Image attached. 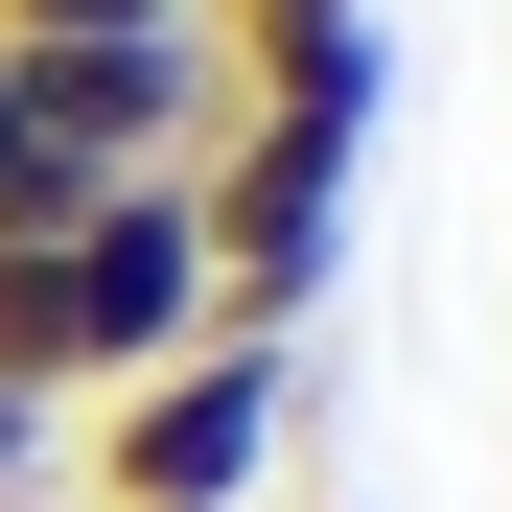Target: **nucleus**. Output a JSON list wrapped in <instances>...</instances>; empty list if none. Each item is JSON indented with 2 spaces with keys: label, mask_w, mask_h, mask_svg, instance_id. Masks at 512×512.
Segmentation results:
<instances>
[{
  "label": "nucleus",
  "mask_w": 512,
  "mask_h": 512,
  "mask_svg": "<svg viewBox=\"0 0 512 512\" xmlns=\"http://www.w3.org/2000/svg\"><path fill=\"white\" fill-rule=\"evenodd\" d=\"M210 0H0V47H187Z\"/></svg>",
  "instance_id": "nucleus-2"
},
{
  "label": "nucleus",
  "mask_w": 512,
  "mask_h": 512,
  "mask_svg": "<svg viewBox=\"0 0 512 512\" xmlns=\"http://www.w3.org/2000/svg\"><path fill=\"white\" fill-rule=\"evenodd\" d=\"M233 47H280V24H396V0H210Z\"/></svg>",
  "instance_id": "nucleus-4"
},
{
  "label": "nucleus",
  "mask_w": 512,
  "mask_h": 512,
  "mask_svg": "<svg viewBox=\"0 0 512 512\" xmlns=\"http://www.w3.org/2000/svg\"><path fill=\"white\" fill-rule=\"evenodd\" d=\"M303 443V350H256V326H210V350H163L140 396L70 419V512H256Z\"/></svg>",
  "instance_id": "nucleus-1"
},
{
  "label": "nucleus",
  "mask_w": 512,
  "mask_h": 512,
  "mask_svg": "<svg viewBox=\"0 0 512 512\" xmlns=\"http://www.w3.org/2000/svg\"><path fill=\"white\" fill-rule=\"evenodd\" d=\"M0 512H70V396L0 373Z\"/></svg>",
  "instance_id": "nucleus-3"
}]
</instances>
